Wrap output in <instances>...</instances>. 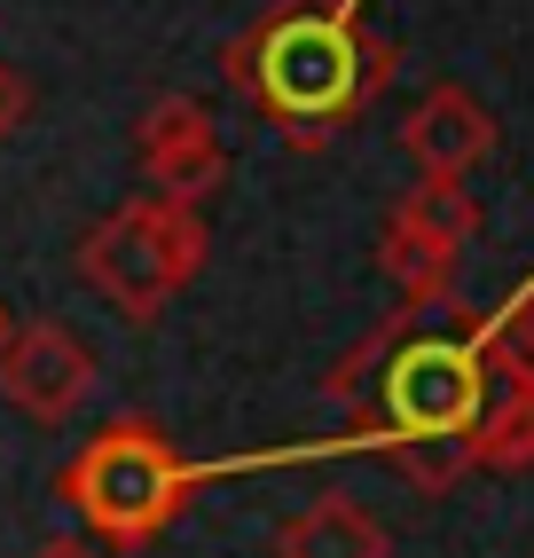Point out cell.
<instances>
[{"label":"cell","mask_w":534,"mask_h":558,"mask_svg":"<svg viewBox=\"0 0 534 558\" xmlns=\"http://www.w3.org/2000/svg\"><path fill=\"white\" fill-rule=\"evenodd\" d=\"M32 558H102V550H95V543H80V535H56V543H40Z\"/></svg>","instance_id":"14"},{"label":"cell","mask_w":534,"mask_h":558,"mask_svg":"<svg viewBox=\"0 0 534 558\" xmlns=\"http://www.w3.org/2000/svg\"><path fill=\"white\" fill-rule=\"evenodd\" d=\"M205 268V213L173 197H126L110 220L80 236V276L102 291L126 323H158L166 300H181Z\"/></svg>","instance_id":"3"},{"label":"cell","mask_w":534,"mask_h":558,"mask_svg":"<svg viewBox=\"0 0 534 558\" xmlns=\"http://www.w3.org/2000/svg\"><path fill=\"white\" fill-rule=\"evenodd\" d=\"M95 393V354L63 323H16L0 347V401L24 409L32 425H71Z\"/></svg>","instance_id":"5"},{"label":"cell","mask_w":534,"mask_h":558,"mask_svg":"<svg viewBox=\"0 0 534 558\" xmlns=\"http://www.w3.org/2000/svg\"><path fill=\"white\" fill-rule=\"evenodd\" d=\"M464 440H472L480 472H526L534 464V362L487 354V401H480V417H472Z\"/></svg>","instance_id":"7"},{"label":"cell","mask_w":534,"mask_h":558,"mask_svg":"<svg viewBox=\"0 0 534 558\" xmlns=\"http://www.w3.org/2000/svg\"><path fill=\"white\" fill-rule=\"evenodd\" d=\"M401 150L416 158V173H472L487 150H495V110L472 95V87H433L425 102L409 110L401 126Z\"/></svg>","instance_id":"6"},{"label":"cell","mask_w":534,"mask_h":558,"mask_svg":"<svg viewBox=\"0 0 534 558\" xmlns=\"http://www.w3.org/2000/svg\"><path fill=\"white\" fill-rule=\"evenodd\" d=\"M393 63V40L362 32V9L347 0H276L252 32L220 48V80L244 87L291 150L315 158L338 142V126L377 102Z\"/></svg>","instance_id":"1"},{"label":"cell","mask_w":534,"mask_h":558,"mask_svg":"<svg viewBox=\"0 0 534 558\" xmlns=\"http://www.w3.org/2000/svg\"><path fill=\"white\" fill-rule=\"evenodd\" d=\"M480 347H487V354H511V362H534V276L480 323Z\"/></svg>","instance_id":"12"},{"label":"cell","mask_w":534,"mask_h":558,"mask_svg":"<svg viewBox=\"0 0 534 558\" xmlns=\"http://www.w3.org/2000/svg\"><path fill=\"white\" fill-rule=\"evenodd\" d=\"M393 220L416 229V236H433V244H448V252H464L480 236V197H472L464 173H416V190L393 205Z\"/></svg>","instance_id":"9"},{"label":"cell","mask_w":534,"mask_h":558,"mask_svg":"<svg viewBox=\"0 0 534 558\" xmlns=\"http://www.w3.org/2000/svg\"><path fill=\"white\" fill-rule=\"evenodd\" d=\"M386 550H393V535L347 496H323L276 527V558H386Z\"/></svg>","instance_id":"8"},{"label":"cell","mask_w":534,"mask_h":558,"mask_svg":"<svg viewBox=\"0 0 534 558\" xmlns=\"http://www.w3.org/2000/svg\"><path fill=\"white\" fill-rule=\"evenodd\" d=\"M9 330H16V315H9V300H0V347H9Z\"/></svg>","instance_id":"15"},{"label":"cell","mask_w":534,"mask_h":558,"mask_svg":"<svg viewBox=\"0 0 534 558\" xmlns=\"http://www.w3.org/2000/svg\"><path fill=\"white\" fill-rule=\"evenodd\" d=\"M377 449H386V464L409 480V488H425V496L456 488V480L472 472V440L464 433H409V440H377Z\"/></svg>","instance_id":"11"},{"label":"cell","mask_w":534,"mask_h":558,"mask_svg":"<svg viewBox=\"0 0 534 558\" xmlns=\"http://www.w3.org/2000/svg\"><path fill=\"white\" fill-rule=\"evenodd\" d=\"M134 158H142V181L149 197H173V205H205L228 173V150H220V126L197 95H158L134 126Z\"/></svg>","instance_id":"4"},{"label":"cell","mask_w":534,"mask_h":558,"mask_svg":"<svg viewBox=\"0 0 534 558\" xmlns=\"http://www.w3.org/2000/svg\"><path fill=\"white\" fill-rule=\"evenodd\" d=\"M197 464H189L166 425L149 417H110L80 457L56 472V496L80 511V527L102 543V550H149L173 519L197 496Z\"/></svg>","instance_id":"2"},{"label":"cell","mask_w":534,"mask_h":558,"mask_svg":"<svg viewBox=\"0 0 534 558\" xmlns=\"http://www.w3.org/2000/svg\"><path fill=\"white\" fill-rule=\"evenodd\" d=\"M456 259H464V252L416 236V229H401V220H386V236H377V268L401 283L409 307H440L448 300V291H456Z\"/></svg>","instance_id":"10"},{"label":"cell","mask_w":534,"mask_h":558,"mask_svg":"<svg viewBox=\"0 0 534 558\" xmlns=\"http://www.w3.org/2000/svg\"><path fill=\"white\" fill-rule=\"evenodd\" d=\"M24 119H32V80H24L16 63H0V142H9Z\"/></svg>","instance_id":"13"}]
</instances>
